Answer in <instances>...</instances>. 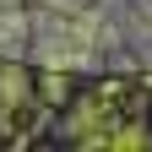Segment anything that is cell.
I'll list each match as a JSON object with an SVG mask.
<instances>
[{
	"instance_id": "6da1fadb",
	"label": "cell",
	"mask_w": 152,
	"mask_h": 152,
	"mask_svg": "<svg viewBox=\"0 0 152 152\" xmlns=\"http://www.w3.org/2000/svg\"><path fill=\"white\" fill-rule=\"evenodd\" d=\"M22 0H0V44L11 33V11ZM38 16H71L76 22V54H82V22H109V16H125V22H152V0H33Z\"/></svg>"
}]
</instances>
